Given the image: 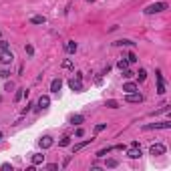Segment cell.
Masks as SVG:
<instances>
[{
    "label": "cell",
    "mask_w": 171,
    "mask_h": 171,
    "mask_svg": "<svg viewBox=\"0 0 171 171\" xmlns=\"http://www.w3.org/2000/svg\"><path fill=\"white\" fill-rule=\"evenodd\" d=\"M163 10H167V4L165 2H153V4L145 6V14H157V12H163Z\"/></svg>",
    "instance_id": "obj_1"
},
{
    "label": "cell",
    "mask_w": 171,
    "mask_h": 171,
    "mask_svg": "<svg viewBox=\"0 0 171 171\" xmlns=\"http://www.w3.org/2000/svg\"><path fill=\"white\" fill-rule=\"evenodd\" d=\"M155 129H171L169 121H161V123H151V125H145L143 131H155Z\"/></svg>",
    "instance_id": "obj_2"
},
{
    "label": "cell",
    "mask_w": 171,
    "mask_h": 171,
    "mask_svg": "<svg viewBox=\"0 0 171 171\" xmlns=\"http://www.w3.org/2000/svg\"><path fill=\"white\" fill-rule=\"evenodd\" d=\"M165 151H167V147L163 145V143H155V145L149 147V155H153V157L155 155H163Z\"/></svg>",
    "instance_id": "obj_3"
},
{
    "label": "cell",
    "mask_w": 171,
    "mask_h": 171,
    "mask_svg": "<svg viewBox=\"0 0 171 171\" xmlns=\"http://www.w3.org/2000/svg\"><path fill=\"white\" fill-rule=\"evenodd\" d=\"M38 145H40V149H42V151H46V149H50V147L54 145V139L53 137H40V141H38Z\"/></svg>",
    "instance_id": "obj_4"
},
{
    "label": "cell",
    "mask_w": 171,
    "mask_h": 171,
    "mask_svg": "<svg viewBox=\"0 0 171 171\" xmlns=\"http://www.w3.org/2000/svg\"><path fill=\"white\" fill-rule=\"evenodd\" d=\"M12 60H14V54L10 50H0V63L2 64H10Z\"/></svg>",
    "instance_id": "obj_5"
},
{
    "label": "cell",
    "mask_w": 171,
    "mask_h": 171,
    "mask_svg": "<svg viewBox=\"0 0 171 171\" xmlns=\"http://www.w3.org/2000/svg\"><path fill=\"white\" fill-rule=\"evenodd\" d=\"M125 101H127V103H143V95L139 93V91H135V93H127Z\"/></svg>",
    "instance_id": "obj_6"
},
{
    "label": "cell",
    "mask_w": 171,
    "mask_h": 171,
    "mask_svg": "<svg viewBox=\"0 0 171 171\" xmlns=\"http://www.w3.org/2000/svg\"><path fill=\"white\" fill-rule=\"evenodd\" d=\"M68 87H71V91H75V93H81V91H83L81 78H71V81H68Z\"/></svg>",
    "instance_id": "obj_7"
},
{
    "label": "cell",
    "mask_w": 171,
    "mask_h": 171,
    "mask_svg": "<svg viewBox=\"0 0 171 171\" xmlns=\"http://www.w3.org/2000/svg\"><path fill=\"white\" fill-rule=\"evenodd\" d=\"M157 93H159V95H165V81H163L161 71H157Z\"/></svg>",
    "instance_id": "obj_8"
},
{
    "label": "cell",
    "mask_w": 171,
    "mask_h": 171,
    "mask_svg": "<svg viewBox=\"0 0 171 171\" xmlns=\"http://www.w3.org/2000/svg\"><path fill=\"white\" fill-rule=\"evenodd\" d=\"M36 105H38L40 109L50 107V97H49V95H40V97H38V101H36Z\"/></svg>",
    "instance_id": "obj_9"
},
{
    "label": "cell",
    "mask_w": 171,
    "mask_h": 171,
    "mask_svg": "<svg viewBox=\"0 0 171 171\" xmlns=\"http://www.w3.org/2000/svg\"><path fill=\"white\" fill-rule=\"evenodd\" d=\"M123 91H125V93H135V91H139V85H137L135 81H129V83L123 85Z\"/></svg>",
    "instance_id": "obj_10"
},
{
    "label": "cell",
    "mask_w": 171,
    "mask_h": 171,
    "mask_svg": "<svg viewBox=\"0 0 171 171\" xmlns=\"http://www.w3.org/2000/svg\"><path fill=\"white\" fill-rule=\"evenodd\" d=\"M127 157L129 159H139V157H141V147H129Z\"/></svg>",
    "instance_id": "obj_11"
},
{
    "label": "cell",
    "mask_w": 171,
    "mask_h": 171,
    "mask_svg": "<svg viewBox=\"0 0 171 171\" xmlns=\"http://www.w3.org/2000/svg\"><path fill=\"white\" fill-rule=\"evenodd\" d=\"M60 89H63V81H60V78H53V83H50V93H59Z\"/></svg>",
    "instance_id": "obj_12"
},
{
    "label": "cell",
    "mask_w": 171,
    "mask_h": 171,
    "mask_svg": "<svg viewBox=\"0 0 171 171\" xmlns=\"http://www.w3.org/2000/svg\"><path fill=\"white\" fill-rule=\"evenodd\" d=\"M64 49H67L68 54H75V53H77V49H78V44L75 42V40H67V46H64Z\"/></svg>",
    "instance_id": "obj_13"
},
{
    "label": "cell",
    "mask_w": 171,
    "mask_h": 171,
    "mask_svg": "<svg viewBox=\"0 0 171 171\" xmlns=\"http://www.w3.org/2000/svg\"><path fill=\"white\" fill-rule=\"evenodd\" d=\"M24 97H28V91H26V89H18L16 95H14V103H20Z\"/></svg>",
    "instance_id": "obj_14"
},
{
    "label": "cell",
    "mask_w": 171,
    "mask_h": 171,
    "mask_svg": "<svg viewBox=\"0 0 171 171\" xmlns=\"http://www.w3.org/2000/svg\"><path fill=\"white\" fill-rule=\"evenodd\" d=\"M113 46H135V42H133V40H127V38H121V40H115Z\"/></svg>",
    "instance_id": "obj_15"
},
{
    "label": "cell",
    "mask_w": 171,
    "mask_h": 171,
    "mask_svg": "<svg viewBox=\"0 0 171 171\" xmlns=\"http://www.w3.org/2000/svg\"><path fill=\"white\" fill-rule=\"evenodd\" d=\"M42 163H44L42 153H32V165H42Z\"/></svg>",
    "instance_id": "obj_16"
},
{
    "label": "cell",
    "mask_w": 171,
    "mask_h": 171,
    "mask_svg": "<svg viewBox=\"0 0 171 171\" xmlns=\"http://www.w3.org/2000/svg\"><path fill=\"white\" fill-rule=\"evenodd\" d=\"M91 143H93V139H87V141H81V143H77V145L73 147V151H75V153H78L81 149H85V147H87V145H91Z\"/></svg>",
    "instance_id": "obj_17"
},
{
    "label": "cell",
    "mask_w": 171,
    "mask_h": 171,
    "mask_svg": "<svg viewBox=\"0 0 171 171\" xmlns=\"http://www.w3.org/2000/svg\"><path fill=\"white\" fill-rule=\"evenodd\" d=\"M30 22H32V24H46V16H32V18H30Z\"/></svg>",
    "instance_id": "obj_18"
},
{
    "label": "cell",
    "mask_w": 171,
    "mask_h": 171,
    "mask_svg": "<svg viewBox=\"0 0 171 171\" xmlns=\"http://www.w3.org/2000/svg\"><path fill=\"white\" fill-rule=\"evenodd\" d=\"M83 121H85L83 115H73V117H71V123H73V125H81Z\"/></svg>",
    "instance_id": "obj_19"
},
{
    "label": "cell",
    "mask_w": 171,
    "mask_h": 171,
    "mask_svg": "<svg viewBox=\"0 0 171 171\" xmlns=\"http://www.w3.org/2000/svg\"><path fill=\"white\" fill-rule=\"evenodd\" d=\"M113 151V147H105V149H101V151H97L95 153V155L97 157H105V155H109V153Z\"/></svg>",
    "instance_id": "obj_20"
},
{
    "label": "cell",
    "mask_w": 171,
    "mask_h": 171,
    "mask_svg": "<svg viewBox=\"0 0 171 171\" xmlns=\"http://www.w3.org/2000/svg\"><path fill=\"white\" fill-rule=\"evenodd\" d=\"M117 165H119L117 159H107V161H105V167H109V169H115Z\"/></svg>",
    "instance_id": "obj_21"
},
{
    "label": "cell",
    "mask_w": 171,
    "mask_h": 171,
    "mask_svg": "<svg viewBox=\"0 0 171 171\" xmlns=\"http://www.w3.org/2000/svg\"><path fill=\"white\" fill-rule=\"evenodd\" d=\"M137 78H139V83H143V81L147 78V71H145V68H139V73H137Z\"/></svg>",
    "instance_id": "obj_22"
},
{
    "label": "cell",
    "mask_w": 171,
    "mask_h": 171,
    "mask_svg": "<svg viewBox=\"0 0 171 171\" xmlns=\"http://www.w3.org/2000/svg\"><path fill=\"white\" fill-rule=\"evenodd\" d=\"M137 60H139V59H137L135 53H129V54H127V63H129V64H135Z\"/></svg>",
    "instance_id": "obj_23"
},
{
    "label": "cell",
    "mask_w": 171,
    "mask_h": 171,
    "mask_svg": "<svg viewBox=\"0 0 171 171\" xmlns=\"http://www.w3.org/2000/svg\"><path fill=\"white\" fill-rule=\"evenodd\" d=\"M117 67L121 68V71H125V68H129V63H127V59H121V60H119V63H117Z\"/></svg>",
    "instance_id": "obj_24"
},
{
    "label": "cell",
    "mask_w": 171,
    "mask_h": 171,
    "mask_svg": "<svg viewBox=\"0 0 171 171\" xmlns=\"http://www.w3.org/2000/svg\"><path fill=\"white\" fill-rule=\"evenodd\" d=\"M107 129V123H99V125H95V133H101Z\"/></svg>",
    "instance_id": "obj_25"
},
{
    "label": "cell",
    "mask_w": 171,
    "mask_h": 171,
    "mask_svg": "<svg viewBox=\"0 0 171 171\" xmlns=\"http://www.w3.org/2000/svg\"><path fill=\"white\" fill-rule=\"evenodd\" d=\"M107 107H109V109H119V103L113 101V99H109V101H107Z\"/></svg>",
    "instance_id": "obj_26"
},
{
    "label": "cell",
    "mask_w": 171,
    "mask_h": 171,
    "mask_svg": "<svg viewBox=\"0 0 171 171\" xmlns=\"http://www.w3.org/2000/svg\"><path fill=\"white\" fill-rule=\"evenodd\" d=\"M8 77H10L8 68H0V78H8Z\"/></svg>",
    "instance_id": "obj_27"
},
{
    "label": "cell",
    "mask_w": 171,
    "mask_h": 171,
    "mask_svg": "<svg viewBox=\"0 0 171 171\" xmlns=\"http://www.w3.org/2000/svg\"><path fill=\"white\" fill-rule=\"evenodd\" d=\"M0 50H10L8 40H0Z\"/></svg>",
    "instance_id": "obj_28"
},
{
    "label": "cell",
    "mask_w": 171,
    "mask_h": 171,
    "mask_svg": "<svg viewBox=\"0 0 171 171\" xmlns=\"http://www.w3.org/2000/svg\"><path fill=\"white\" fill-rule=\"evenodd\" d=\"M59 145H60V147H67V145H71V137H63Z\"/></svg>",
    "instance_id": "obj_29"
},
{
    "label": "cell",
    "mask_w": 171,
    "mask_h": 171,
    "mask_svg": "<svg viewBox=\"0 0 171 171\" xmlns=\"http://www.w3.org/2000/svg\"><path fill=\"white\" fill-rule=\"evenodd\" d=\"M123 77H125V78H133V77H135V73L129 71V68H125V71H123Z\"/></svg>",
    "instance_id": "obj_30"
},
{
    "label": "cell",
    "mask_w": 171,
    "mask_h": 171,
    "mask_svg": "<svg viewBox=\"0 0 171 171\" xmlns=\"http://www.w3.org/2000/svg\"><path fill=\"white\" fill-rule=\"evenodd\" d=\"M32 107H34V103H28V105H26V107L22 109L20 113H22V115H26V113H30V109H32Z\"/></svg>",
    "instance_id": "obj_31"
},
{
    "label": "cell",
    "mask_w": 171,
    "mask_h": 171,
    "mask_svg": "<svg viewBox=\"0 0 171 171\" xmlns=\"http://www.w3.org/2000/svg\"><path fill=\"white\" fill-rule=\"evenodd\" d=\"M63 68H73V60H71V59L63 60Z\"/></svg>",
    "instance_id": "obj_32"
},
{
    "label": "cell",
    "mask_w": 171,
    "mask_h": 171,
    "mask_svg": "<svg viewBox=\"0 0 171 171\" xmlns=\"http://www.w3.org/2000/svg\"><path fill=\"white\" fill-rule=\"evenodd\" d=\"M24 50H26V54H28V56H32V54H34V49L30 46V44H26V46H24Z\"/></svg>",
    "instance_id": "obj_33"
},
{
    "label": "cell",
    "mask_w": 171,
    "mask_h": 171,
    "mask_svg": "<svg viewBox=\"0 0 171 171\" xmlns=\"http://www.w3.org/2000/svg\"><path fill=\"white\" fill-rule=\"evenodd\" d=\"M12 89H14V83H6L4 85V91H8V93L12 91Z\"/></svg>",
    "instance_id": "obj_34"
},
{
    "label": "cell",
    "mask_w": 171,
    "mask_h": 171,
    "mask_svg": "<svg viewBox=\"0 0 171 171\" xmlns=\"http://www.w3.org/2000/svg\"><path fill=\"white\" fill-rule=\"evenodd\" d=\"M75 135H77V137H83V135H85V129H77V133H75Z\"/></svg>",
    "instance_id": "obj_35"
},
{
    "label": "cell",
    "mask_w": 171,
    "mask_h": 171,
    "mask_svg": "<svg viewBox=\"0 0 171 171\" xmlns=\"http://www.w3.org/2000/svg\"><path fill=\"white\" fill-rule=\"evenodd\" d=\"M56 167H59V165H56V163H50V165H46V169H50V171H54V169H56Z\"/></svg>",
    "instance_id": "obj_36"
},
{
    "label": "cell",
    "mask_w": 171,
    "mask_h": 171,
    "mask_svg": "<svg viewBox=\"0 0 171 171\" xmlns=\"http://www.w3.org/2000/svg\"><path fill=\"white\" fill-rule=\"evenodd\" d=\"M2 169H10L12 171V165H10V163H2Z\"/></svg>",
    "instance_id": "obj_37"
},
{
    "label": "cell",
    "mask_w": 171,
    "mask_h": 171,
    "mask_svg": "<svg viewBox=\"0 0 171 171\" xmlns=\"http://www.w3.org/2000/svg\"><path fill=\"white\" fill-rule=\"evenodd\" d=\"M2 139H4V135H2V131H0V141H2Z\"/></svg>",
    "instance_id": "obj_38"
},
{
    "label": "cell",
    "mask_w": 171,
    "mask_h": 171,
    "mask_svg": "<svg viewBox=\"0 0 171 171\" xmlns=\"http://www.w3.org/2000/svg\"><path fill=\"white\" fill-rule=\"evenodd\" d=\"M87 2H95V0H87Z\"/></svg>",
    "instance_id": "obj_39"
}]
</instances>
